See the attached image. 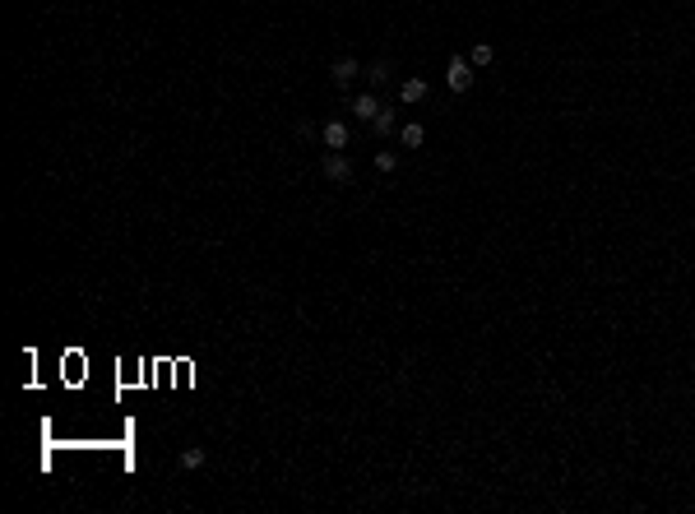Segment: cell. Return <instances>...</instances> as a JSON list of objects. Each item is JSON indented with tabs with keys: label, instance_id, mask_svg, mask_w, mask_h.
<instances>
[{
	"label": "cell",
	"instance_id": "obj_1",
	"mask_svg": "<svg viewBox=\"0 0 695 514\" xmlns=\"http://www.w3.org/2000/svg\"><path fill=\"white\" fill-rule=\"evenodd\" d=\"M320 171H324V181H334V186H348V181H353V162H348L339 149H329V153L320 158Z\"/></svg>",
	"mask_w": 695,
	"mask_h": 514
},
{
	"label": "cell",
	"instance_id": "obj_2",
	"mask_svg": "<svg viewBox=\"0 0 695 514\" xmlns=\"http://www.w3.org/2000/svg\"><path fill=\"white\" fill-rule=\"evenodd\" d=\"M445 84L454 93H468V88H473V61H468V56H454L450 70H445Z\"/></svg>",
	"mask_w": 695,
	"mask_h": 514
},
{
	"label": "cell",
	"instance_id": "obj_3",
	"mask_svg": "<svg viewBox=\"0 0 695 514\" xmlns=\"http://www.w3.org/2000/svg\"><path fill=\"white\" fill-rule=\"evenodd\" d=\"M357 70H362V65H357L353 56H339V61L329 65V79H334L339 88H348V84H353V79H357Z\"/></svg>",
	"mask_w": 695,
	"mask_h": 514
},
{
	"label": "cell",
	"instance_id": "obj_4",
	"mask_svg": "<svg viewBox=\"0 0 695 514\" xmlns=\"http://www.w3.org/2000/svg\"><path fill=\"white\" fill-rule=\"evenodd\" d=\"M320 140L329 144V149H343V144H348V125H343V121H324Z\"/></svg>",
	"mask_w": 695,
	"mask_h": 514
},
{
	"label": "cell",
	"instance_id": "obj_5",
	"mask_svg": "<svg viewBox=\"0 0 695 514\" xmlns=\"http://www.w3.org/2000/svg\"><path fill=\"white\" fill-rule=\"evenodd\" d=\"M380 107H385V102H380L376 93H357V97H353V111L362 116V121H371V116H376Z\"/></svg>",
	"mask_w": 695,
	"mask_h": 514
},
{
	"label": "cell",
	"instance_id": "obj_6",
	"mask_svg": "<svg viewBox=\"0 0 695 514\" xmlns=\"http://www.w3.org/2000/svg\"><path fill=\"white\" fill-rule=\"evenodd\" d=\"M399 97H403V102H422V97H427V84H422V79H403Z\"/></svg>",
	"mask_w": 695,
	"mask_h": 514
},
{
	"label": "cell",
	"instance_id": "obj_7",
	"mask_svg": "<svg viewBox=\"0 0 695 514\" xmlns=\"http://www.w3.org/2000/svg\"><path fill=\"white\" fill-rule=\"evenodd\" d=\"M371 130H376V135H394V107L376 111V116H371Z\"/></svg>",
	"mask_w": 695,
	"mask_h": 514
},
{
	"label": "cell",
	"instance_id": "obj_8",
	"mask_svg": "<svg viewBox=\"0 0 695 514\" xmlns=\"http://www.w3.org/2000/svg\"><path fill=\"white\" fill-rule=\"evenodd\" d=\"M204 459H209V454H204L200 445H190V450H181V468H190V473H195V468H204Z\"/></svg>",
	"mask_w": 695,
	"mask_h": 514
},
{
	"label": "cell",
	"instance_id": "obj_9",
	"mask_svg": "<svg viewBox=\"0 0 695 514\" xmlns=\"http://www.w3.org/2000/svg\"><path fill=\"white\" fill-rule=\"evenodd\" d=\"M399 140L408 144V149H422V140H427V130H422V125H403V130H399Z\"/></svg>",
	"mask_w": 695,
	"mask_h": 514
},
{
	"label": "cell",
	"instance_id": "obj_10",
	"mask_svg": "<svg viewBox=\"0 0 695 514\" xmlns=\"http://www.w3.org/2000/svg\"><path fill=\"white\" fill-rule=\"evenodd\" d=\"M389 75H394V70H389V61H376V65H371V84H389Z\"/></svg>",
	"mask_w": 695,
	"mask_h": 514
},
{
	"label": "cell",
	"instance_id": "obj_11",
	"mask_svg": "<svg viewBox=\"0 0 695 514\" xmlns=\"http://www.w3.org/2000/svg\"><path fill=\"white\" fill-rule=\"evenodd\" d=\"M376 167H380V171H394V167H399V153L380 149V153H376Z\"/></svg>",
	"mask_w": 695,
	"mask_h": 514
},
{
	"label": "cell",
	"instance_id": "obj_12",
	"mask_svg": "<svg viewBox=\"0 0 695 514\" xmlns=\"http://www.w3.org/2000/svg\"><path fill=\"white\" fill-rule=\"evenodd\" d=\"M492 56H496V51L487 47V42H478V47H473V56H468V61H473V65H492Z\"/></svg>",
	"mask_w": 695,
	"mask_h": 514
}]
</instances>
